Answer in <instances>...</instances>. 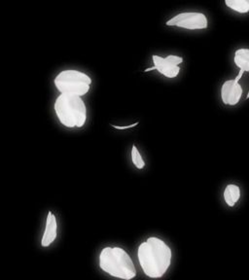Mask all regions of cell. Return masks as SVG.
<instances>
[{"mask_svg": "<svg viewBox=\"0 0 249 280\" xmlns=\"http://www.w3.org/2000/svg\"><path fill=\"white\" fill-rule=\"evenodd\" d=\"M138 260L144 274L152 279L163 277L173 262V250L158 236H150L138 248Z\"/></svg>", "mask_w": 249, "mask_h": 280, "instance_id": "6da1fadb", "label": "cell"}, {"mask_svg": "<svg viewBox=\"0 0 249 280\" xmlns=\"http://www.w3.org/2000/svg\"><path fill=\"white\" fill-rule=\"evenodd\" d=\"M99 266L106 274L118 279H133L138 274L130 255L119 246L102 248L99 255Z\"/></svg>", "mask_w": 249, "mask_h": 280, "instance_id": "7a4b0ae2", "label": "cell"}, {"mask_svg": "<svg viewBox=\"0 0 249 280\" xmlns=\"http://www.w3.org/2000/svg\"><path fill=\"white\" fill-rule=\"evenodd\" d=\"M54 110L59 122L67 128H80L86 125L88 109L83 99L61 94L55 100Z\"/></svg>", "mask_w": 249, "mask_h": 280, "instance_id": "3957f363", "label": "cell"}, {"mask_svg": "<svg viewBox=\"0 0 249 280\" xmlns=\"http://www.w3.org/2000/svg\"><path fill=\"white\" fill-rule=\"evenodd\" d=\"M92 83V78L88 74L76 69L63 70L54 79L55 89L61 94L81 98L90 91Z\"/></svg>", "mask_w": 249, "mask_h": 280, "instance_id": "277c9868", "label": "cell"}, {"mask_svg": "<svg viewBox=\"0 0 249 280\" xmlns=\"http://www.w3.org/2000/svg\"><path fill=\"white\" fill-rule=\"evenodd\" d=\"M168 27H176L188 30H201L208 27V20L201 12H182L169 18L166 24Z\"/></svg>", "mask_w": 249, "mask_h": 280, "instance_id": "5b68a950", "label": "cell"}, {"mask_svg": "<svg viewBox=\"0 0 249 280\" xmlns=\"http://www.w3.org/2000/svg\"><path fill=\"white\" fill-rule=\"evenodd\" d=\"M154 67L149 69H156L158 72L161 73L166 78H176L181 70L180 65L183 64V58L176 54H168L166 57H161L158 54H153L152 57ZM146 70V71H149Z\"/></svg>", "mask_w": 249, "mask_h": 280, "instance_id": "8992f818", "label": "cell"}, {"mask_svg": "<svg viewBox=\"0 0 249 280\" xmlns=\"http://www.w3.org/2000/svg\"><path fill=\"white\" fill-rule=\"evenodd\" d=\"M243 90L239 82L227 80L221 87V100L226 105H236L240 102Z\"/></svg>", "mask_w": 249, "mask_h": 280, "instance_id": "52a82bcc", "label": "cell"}, {"mask_svg": "<svg viewBox=\"0 0 249 280\" xmlns=\"http://www.w3.org/2000/svg\"><path fill=\"white\" fill-rule=\"evenodd\" d=\"M58 220L55 214L52 211H49L46 217L45 228L41 238V246L43 248L49 247L54 244L58 237Z\"/></svg>", "mask_w": 249, "mask_h": 280, "instance_id": "ba28073f", "label": "cell"}, {"mask_svg": "<svg viewBox=\"0 0 249 280\" xmlns=\"http://www.w3.org/2000/svg\"><path fill=\"white\" fill-rule=\"evenodd\" d=\"M235 64L240 68V73L236 77V81H240L242 77V74L244 72H249V49L241 48L236 51L235 58H234Z\"/></svg>", "mask_w": 249, "mask_h": 280, "instance_id": "9c48e42d", "label": "cell"}, {"mask_svg": "<svg viewBox=\"0 0 249 280\" xmlns=\"http://www.w3.org/2000/svg\"><path fill=\"white\" fill-rule=\"evenodd\" d=\"M224 199L229 207H234L240 198V189L238 185L230 184L224 190Z\"/></svg>", "mask_w": 249, "mask_h": 280, "instance_id": "30bf717a", "label": "cell"}, {"mask_svg": "<svg viewBox=\"0 0 249 280\" xmlns=\"http://www.w3.org/2000/svg\"><path fill=\"white\" fill-rule=\"evenodd\" d=\"M225 4L230 8L240 14L249 12V0H226Z\"/></svg>", "mask_w": 249, "mask_h": 280, "instance_id": "8fae6325", "label": "cell"}, {"mask_svg": "<svg viewBox=\"0 0 249 280\" xmlns=\"http://www.w3.org/2000/svg\"><path fill=\"white\" fill-rule=\"evenodd\" d=\"M130 159L131 162L133 163V165L138 169V170H143L145 167V161L142 157L141 153L139 152V148L136 145H132L131 151H130Z\"/></svg>", "mask_w": 249, "mask_h": 280, "instance_id": "7c38bea8", "label": "cell"}, {"mask_svg": "<svg viewBox=\"0 0 249 280\" xmlns=\"http://www.w3.org/2000/svg\"><path fill=\"white\" fill-rule=\"evenodd\" d=\"M139 123H136V124H133V125H130V126H126V127H115V126H113V127H115V128H117V129H126V128H129V127H136L137 125H138Z\"/></svg>", "mask_w": 249, "mask_h": 280, "instance_id": "4fadbf2b", "label": "cell"}, {"mask_svg": "<svg viewBox=\"0 0 249 280\" xmlns=\"http://www.w3.org/2000/svg\"><path fill=\"white\" fill-rule=\"evenodd\" d=\"M247 99H249V91H248V95H247Z\"/></svg>", "mask_w": 249, "mask_h": 280, "instance_id": "5bb4252c", "label": "cell"}]
</instances>
